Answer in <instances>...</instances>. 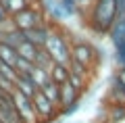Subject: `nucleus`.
<instances>
[{
	"mask_svg": "<svg viewBox=\"0 0 125 123\" xmlns=\"http://www.w3.org/2000/svg\"><path fill=\"white\" fill-rule=\"evenodd\" d=\"M117 17H119L117 0H92L88 25L96 34H108V29L113 27Z\"/></svg>",
	"mask_w": 125,
	"mask_h": 123,
	"instance_id": "f257e3e1",
	"label": "nucleus"
},
{
	"mask_svg": "<svg viewBox=\"0 0 125 123\" xmlns=\"http://www.w3.org/2000/svg\"><path fill=\"white\" fill-rule=\"evenodd\" d=\"M42 48L46 50V54L50 56L52 63L69 65V61H71V42L65 38L61 27H56V23H50V31L46 35V42Z\"/></svg>",
	"mask_w": 125,
	"mask_h": 123,
	"instance_id": "f03ea898",
	"label": "nucleus"
},
{
	"mask_svg": "<svg viewBox=\"0 0 125 123\" xmlns=\"http://www.w3.org/2000/svg\"><path fill=\"white\" fill-rule=\"evenodd\" d=\"M10 19H13V25L17 31H27V29H33V27H40L44 23H48L44 11H42V6L38 2L36 4H29L27 9H23L21 13L13 15Z\"/></svg>",
	"mask_w": 125,
	"mask_h": 123,
	"instance_id": "7ed1b4c3",
	"label": "nucleus"
},
{
	"mask_svg": "<svg viewBox=\"0 0 125 123\" xmlns=\"http://www.w3.org/2000/svg\"><path fill=\"white\" fill-rule=\"evenodd\" d=\"M71 58L81 63L83 67H88L92 71V67H96V61H98V52H96V48L90 42L75 40V42H71Z\"/></svg>",
	"mask_w": 125,
	"mask_h": 123,
	"instance_id": "20e7f679",
	"label": "nucleus"
},
{
	"mask_svg": "<svg viewBox=\"0 0 125 123\" xmlns=\"http://www.w3.org/2000/svg\"><path fill=\"white\" fill-rule=\"evenodd\" d=\"M31 106H33V113H36V117H38V123H50V121H54L56 115H58V106L52 104L40 90L31 96Z\"/></svg>",
	"mask_w": 125,
	"mask_h": 123,
	"instance_id": "39448f33",
	"label": "nucleus"
},
{
	"mask_svg": "<svg viewBox=\"0 0 125 123\" xmlns=\"http://www.w3.org/2000/svg\"><path fill=\"white\" fill-rule=\"evenodd\" d=\"M108 35H111V44L113 50L117 54V61H119L121 67H125V17L119 15L113 23V27L108 29Z\"/></svg>",
	"mask_w": 125,
	"mask_h": 123,
	"instance_id": "423d86ee",
	"label": "nucleus"
},
{
	"mask_svg": "<svg viewBox=\"0 0 125 123\" xmlns=\"http://www.w3.org/2000/svg\"><path fill=\"white\" fill-rule=\"evenodd\" d=\"M10 100H13V106L19 113V117L23 119V123H38V117L33 113V106H31V98H27L25 94L13 90L10 92Z\"/></svg>",
	"mask_w": 125,
	"mask_h": 123,
	"instance_id": "0eeeda50",
	"label": "nucleus"
},
{
	"mask_svg": "<svg viewBox=\"0 0 125 123\" xmlns=\"http://www.w3.org/2000/svg\"><path fill=\"white\" fill-rule=\"evenodd\" d=\"M0 123H23V119L13 106L10 94L4 92H0Z\"/></svg>",
	"mask_w": 125,
	"mask_h": 123,
	"instance_id": "6e6552de",
	"label": "nucleus"
},
{
	"mask_svg": "<svg viewBox=\"0 0 125 123\" xmlns=\"http://www.w3.org/2000/svg\"><path fill=\"white\" fill-rule=\"evenodd\" d=\"M48 31H50V23H44V25H40V27H33V29L21 31V34H23V38H25L27 42H31L33 46L42 48V46H44V42H46Z\"/></svg>",
	"mask_w": 125,
	"mask_h": 123,
	"instance_id": "1a4fd4ad",
	"label": "nucleus"
},
{
	"mask_svg": "<svg viewBox=\"0 0 125 123\" xmlns=\"http://www.w3.org/2000/svg\"><path fill=\"white\" fill-rule=\"evenodd\" d=\"M36 2L38 0H0V4H2V9H4V13L9 17L21 13L23 9H27L29 4H36Z\"/></svg>",
	"mask_w": 125,
	"mask_h": 123,
	"instance_id": "9d476101",
	"label": "nucleus"
},
{
	"mask_svg": "<svg viewBox=\"0 0 125 123\" xmlns=\"http://www.w3.org/2000/svg\"><path fill=\"white\" fill-rule=\"evenodd\" d=\"M15 90H17V92H21V94H25L27 98H31L40 88H38V86L31 81L29 75H19V77L15 79Z\"/></svg>",
	"mask_w": 125,
	"mask_h": 123,
	"instance_id": "9b49d317",
	"label": "nucleus"
},
{
	"mask_svg": "<svg viewBox=\"0 0 125 123\" xmlns=\"http://www.w3.org/2000/svg\"><path fill=\"white\" fill-rule=\"evenodd\" d=\"M48 75H50V81H54L56 86L65 84L69 79V67L67 65H61V63H52L48 69Z\"/></svg>",
	"mask_w": 125,
	"mask_h": 123,
	"instance_id": "f8f14e48",
	"label": "nucleus"
},
{
	"mask_svg": "<svg viewBox=\"0 0 125 123\" xmlns=\"http://www.w3.org/2000/svg\"><path fill=\"white\" fill-rule=\"evenodd\" d=\"M15 50H17L19 56H23V58H27V61L33 63V61H36V54H38V50H40V48H38V46H33L31 42H27V40L23 38L21 42L15 46Z\"/></svg>",
	"mask_w": 125,
	"mask_h": 123,
	"instance_id": "ddd939ff",
	"label": "nucleus"
},
{
	"mask_svg": "<svg viewBox=\"0 0 125 123\" xmlns=\"http://www.w3.org/2000/svg\"><path fill=\"white\" fill-rule=\"evenodd\" d=\"M29 77H31V81H33V84H36L38 88H42L44 84H48V81H50L48 69H44V67H38V65H33V67H31Z\"/></svg>",
	"mask_w": 125,
	"mask_h": 123,
	"instance_id": "4468645a",
	"label": "nucleus"
},
{
	"mask_svg": "<svg viewBox=\"0 0 125 123\" xmlns=\"http://www.w3.org/2000/svg\"><path fill=\"white\" fill-rule=\"evenodd\" d=\"M17 56H19V54H17V50H15L13 46L0 42V63H4V65H9V67H15Z\"/></svg>",
	"mask_w": 125,
	"mask_h": 123,
	"instance_id": "2eb2a0df",
	"label": "nucleus"
},
{
	"mask_svg": "<svg viewBox=\"0 0 125 123\" xmlns=\"http://www.w3.org/2000/svg\"><path fill=\"white\" fill-rule=\"evenodd\" d=\"M40 92L44 94V96L48 98L52 104H56V106H58V86L54 84V81H48V84H44V86L40 88Z\"/></svg>",
	"mask_w": 125,
	"mask_h": 123,
	"instance_id": "dca6fc26",
	"label": "nucleus"
},
{
	"mask_svg": "<svg viewBox=\"0 0 125 123\" xmlns=\"http://www.w3.org/2000/svg\"><path fill=\"white\" fill-rule=\"evenodd\" d=\"M31 67H33V63H31V61H27V58H23V56H17L13 69L17 71V75H29Z\"/></svg>",
	"mask_w": 125,
	"mask_h": 123,
	"instance_id": "f3484780",
	"label": "nucleus"
},
{
	"mask_svg": "<svg viewBox=\"0 0 125 123\" xmlns=\"http://www.w3.org/2000/svg\"><path fill=\"white\" fill-rule=\"evenodd\" d=\"M69 71H71V73H77V75H81V77H85V79H90V69L88 67H83L81 65V63H77V61H69Z\"/></svg>",
	"mask_w": 125,
	"mask_h": 123,
	"instance_id": "a211bd4d",
	"label": "nucleus"
},
{
	"mask_svg": "<svg viewBox=\"0 0 125 123\" xmlns=\"http://www.w3.org/2000/svg\"><path fill=\"white\" fill-rule=\"evenodd\" d=\"M115 84H117V86H119V88L125 92V67L119 71V73H117V77H115Z\"/></svg>",
	"mask_w": 125,
	"mask_h": 123,
	"instance_id": "6ab92c4d",
	"label": "nucleus"
},
{
	"mask_svg": "<svg viewBox=\"0 0 125 123\" xmlns=\"http://www.w3.org/2000/svg\"><path fill=\"white\" fill-rule=\"evenodd\" d=\"M117 9H119V15L125 17V0H117Z\"/></svg>",
	"mask_w": 125,
	"mask_h": 123,
	"instance_id": "aec40b11",
	"label": "nucleus"
},
{
	"mask_svg": "<svg viewBox=\"0 0 125 123\" xmlns=\"http://www.w3.org/2000/svg\"><path fill=\"white\" fill-rule=\"evenodd\" d=\"M6 17H9V15H6V13H4V9H2V4H0V21H4V19H6Z\"/></svg>",
	"mask_w": 125,
	"mask_h": 123,
	"instance_id": "412c9836",
	"label": "nucleus"
},
{
	"mask_svg": "<svg viewBox=\"0 0 125 123\" xmlns=\"http://www.w3.org/2000/svg\"><path fill=\"white\" fill-rule=\"evenodd\" d=\"M0 38H2V34H0Z\"/></svg>",
	"mask_w": 125,
	"mask_h": 123,
	"instance_id": "4be33fe9",
	"label": "nucleus"
}]
</instances>
